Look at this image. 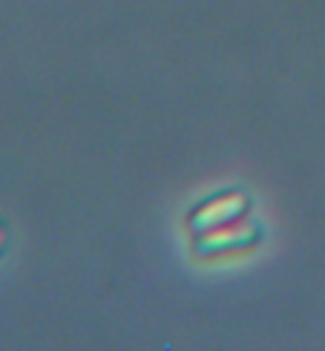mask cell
Segmentation results:
<instances>
[{
    "instance_id": "3957f363",
    "label": "cell",
    "mask_w": 325,
    "mask_h": 351,
    "mask_svg": "<svg viewBox=\"0 0 325 351\" xmlns=\"http://www.w3.org/2000/svg\"><path fill=\"white\" fill-rule=\"evenodd\" d=\"M6 247H9V228L0 222V256L6 254Z\"/></svg>"
},
{
    "instance_id": "7a4b0ae2",
    "label": "cell",
    "mask_w": 325,
    "mask_h": 351,
    "mask_svg": "<svg viewBox=\"0 0 325 351\" xmlns=\"http://www.w3.org/2000/svg\"><path fill=\"white\" fill-rule=\"evenodd\" d=\"M248 213H250V196L245 190H236V187L221 190V193L199 202L196 208L187 213V230H190V237H196V233H208L221 225H230Z\"/></svg>"
},
{
    "instance_id": "6da1fadb",
    "label": "cell",
    "mask_w": 325,
    "mask_h": 351,
    "mask_svg": "<svg viewBox=\"0 0 325 351\" xmlns=\"http://www.w3.org/2000/svg\"><path fill=\"white\" fill-rule=\"evenodd\" d=\"M262 242V225L256 219L242 216L230 225H221L208 233H196L193 237V254L199 259H216V256H236L248 254Z\"/></svg>"
}]
</instances>
